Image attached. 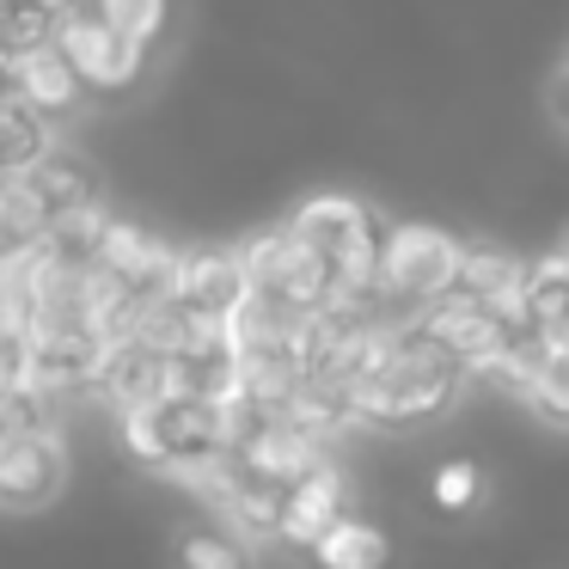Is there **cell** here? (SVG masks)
Here are the masks:
<instances>
[{
    "label": "cell",
    "instance_id": "6da1fadb",
    "mask_svg": "<svg viewBox=\"0 0 569 569\" xmlns=\"http://www.w3.org/2000/svg\"><path fill=\"white\" fill-rule=\"evenodd\" d=\"M466 386V361H453L410 312L405 325H386L380 343H373V361L356 386H349V405H356V422H373V429H410V422L441 417L447 405Z\"/></svg>",
    "mask_w": 569,
    "mask_h": 569
},
{
    "label": "cell",
    "instance_id": "7a4b0ae2",
    "mask_svg": "<svg viewBox=\"0 0 569 569\" xmlns=\"http://www.w3.org/2000/svg\"><path fill=\"white\" fill-rule=\"evenodd\" d=\"M123 435H129V453L153 471H197L209 466L214 453H227V429H221V405L209 398H178L160 392L148 405L123 410Z\"/></svg>",
    "mask_w": 569,
    "mask_h": 569
},
{
    "label": "cell",
    "instance_id": "3957f363",
    "mask_svg": "<svg viewBox=\"0 0 569 569\" xmlns=\"http://www.w3.org/2000/svg\"><path fill=\"white\" fill-rule=\"evenodd\" d=\"M239 270H246L251 300H263V307H282V312H319L325 300L343 295L337 270H331L325 258H312V251L300 246L295 233H288V227L251 239V246L239 251Z\"/></svg>",
    "mask_w": 569,
    "mask_h": 569
},
{
    "label": "cell",
    "instance_id": "277c9868",
    "mask_svg": "<svg viewBox=\"0 0 569 569\" xmlns=\"http://www.w3.org/2000/svg\"><path fill=\"white\" fill-rule=\"evenodd\" d=\"M288 233L325 258L337 270V282L356 288V282H373V258H380V221H373L368 202L356 197H312L307 209L288 221Z\"/></svg>",
    "mask_w": 569,
    "mask_h": 569
},
{
    "label": "cell",
    "instance_id": "5b68a950",
    "mask_svg": "<svg viewBox=\"0 0 569 569\" xmlns=\"http://www.w3.org/2000/svg\"><path fill=\"white\" fill-rule=\"evenodd\" d=\"M50 43L68 56L80 87H92V92H129L141 80V43L111 31V19L99 13V0H68L62 13H56Z\"/></svg>",
    "mask_w": 569,
    "mask_h": 569
},
{
    "label": "cell",
    "instance_id": "8992f818",
    "mask_svg": "<svg viewBox=\"0 0 569 569\" xmlns=\"http://www.w3.org/2000/svg\"><path fill=\"white\" fill-rule=\"evenodd\" d=\"M466 246L447 239L441 227H392L380 233V258H373V282L392 307H422L429 295H441L453 282Z\"/></svg>",
    "mask_w": 569,
    "mask_h": 569
},
{
    "label": "cell",
    "instance_id": "52a82bcc",
    "mask_svg": "<svg viewBox=\"0 0 569 569\" xmlns=\"http://www.w3.org/2000/svg\"><path fill=\"white\" fill-rule=\"evenodd\" d=\"M62 441L56 429H7L0 435V508H43L62 490Z\"/></svg>",
    "mask_w": 569,
    "mask_h": 569
},
{
    "label": "cell",
    "instance_id": "ba28073f",
    "mask_svg": "<svg viewBox=\"0 0 569 569\" xmlns=\"http://www.w3.org/2000/svg\"><path fill=\"white\" fill-rule=\"evenodd\" d=\"M246 270H239V258H227V251H190V258L172 263V282H166V300L184 312H197V319H214L227 325L239 312V300H246Z\"/></svg>",
    "mask_w": 569,
    "mask_h": 569
},
{
    "label": "cell",
    "instance_id": "9c48e42d",
    "mask_svg": "<svg viewBox=\"0 0 569 569\" xmlns=\"http://www.w3.org/2000/svg\"><path fill=\"white\" fill-rule=\"evenodd\" d=\"M337 515H343V471L325 459V466L307 471V478L282 483V502H276V539L312 545Z\"/></svg>",
    "mask_w": 569,
    "mask_h": 569
},
{
    "label": "cell",
    "instance_id": "30bf717a",
    "mask_svg": "<svg viewBox=\"0 0 569 569\" xmlns=\"http://www.w3.org/2000/svg\"><path fill=\"white\" fill-rule=\"evenodd\" d=\"M13 184L43 209V221H56V214H68V209H80V202L99 197V178H92V166L80 160V153H62V148H43L38 160H31L26 172L13 178Z\"/></svg>",
    "mask_w": 569,
    "mask_h": 569
},
{
    "label": "cell",
    "instance_id": "8fae6325",
    "mask_svg": "<svg viewBox=\"0 0 569 569\" xmlns=\"http://www.w3.org/2000/svg\"><path fill=\"white\" fill-rule=\"evenodd\" d=\"M13 92H19V104L38 111V117H68L87 87H80V74L68 68V56L56 50V43H43V50L13 56Z\"/></svg>",
    "mask_w": 569,
    "mask_h": 569
},
{
    "label": "cell",
    "instance_id": "7c38bea8",
    "mask_svg": "<svg viewBox=\"0 0 569 569\" xmlns=\"http://www.w3.org/2000/svg\"><path fill=\"white\" fill-rule=\"evenodd\" d=\"M233 343H197V349H166V392L178 398H209V405H221V398H233Z\"/></svg>",
    "mask_w": 569,
    "mask_h": 569
},
{
    "label": "cell",
    "instance_id": "4fadbf2b",
    "mask_svg": "<svg viewBox=\"0 0 569 569\" xmlns=\"http://www.w3.org/2000/svg\"><path fill=\"white\" fill-rule=\"evenodd\" d=\"M515 319L527 325V331H539V337H557L569 325V263H563V251L520 270Z\"/></svg>",
    "mask_w": 569,
    "mask_h": 569
},
{
    "label": "cell",
    "instance_id": "5bb4252c",
    "mask_svg": "<svg viewBox=\"0 0 569 569\" xmlns=\"http://www.w3.org/2000/svg\"><path fill=\"white\" fill-rule=\"evenodd\" d=\"M104 227H111V214H104V209H99V197H92V202H80V209L56 214V221L43 227L38 251L56 263V270H92V263H99V239H104Z\"/></svg>",
    "mask_w": 569,
    "mask_h": 569
},
{
    "label": "cell",
    "instance_id": "9a60e30c",
    "mask_svg": "<svg viewBox=\"0 0 569 569\" xmlns=\"http://www.w3.org/2000/svg\"><path fill=\"white\" fill-rule=\"evenodd\" d=\"M307 551H312V563H319V569H386V563H392L386 532L373 527V520H349V515H337L331 527L307 545Z\"/></svg>",
    "mask_w": 569,
    "mask_h": 569
},
{
    "label": "cell",
    "instance_id": "2e32d148",
    "mask_svg": "<svg viewBox=\"0 0 569 569\" xmlns=\"http://www.w3.org/2000/svg\"><path fill=\"white\" fill-rule=\"evenodd\" d=\"M50 148V136H43V117L26 111V104H0V178H19L38 153Z\"/></svg>",
    "mask_w": 569,
    "mask_h": 569
},
{
    "label": "cell",
    "instance_id": "e0dca14e",
    "mask_svg": "<svg viewBox=\"0 0 569 569\" xmlns=\"http://www.w3.org/2000/svg\"><path fill=\"white\" fill-rule=\"evenodd\" d=\"M520 398H527L551 429H569V349H557V343L545 349L539 368H532V380L520 386Z\"/></svg>",
    "mask_w": 569,
    "mask_h": 569
},
{
    "label": "cell",
    "instance_id": "ac0fdd59",
    "mask_svg": "<svg viewBox=\"0 0 569 569\" xmlns=\"http://www.w3.org/2000/svg\"><path fill=\"white\" fill-rule=\"evenodd\" d=\"M50 38H56V7H43V0H7L0 7V50L7 56L43 50Z\"/></svg>",
    "mask_w": 569,
    "mask_h": 569
},
{
    "label": "cell",
    "instance_id": "d6986e66",
    "mask_svg": "<svg viewBox=\"0 0 569 569\" xmlns=\"http://www.w3.org/2000/svg\"><path fill=\"white\" fill-rule=\"evenodd\" d=\"M178 569H251V551L239 545V532L197 527L178 539Z\"/></svg>",
    "mask_w": 569,
    "mask_h": 569
},
{
    "label": "cell",
    "instance_id": "ffe728a7",
    "mask_svg": "<svg viewBox=\"0 0 569 569\" xmlns=\"http://www.w3.org/2000/svg\"><path fill=\"white\" fill-rule=\"evenodd\" d=\"M99 13L111 19V31H123L129 43H141V50H148V43L166 31L172 7H166V0H99Z\"/></svg>",
    "mask_w": 569,
    "mask_h": 569
},
{
    "label": "cell",
    "instance_id": "44dd1931",
    "mask_svg": "<svg viewBox=\"0 0 569 569\" xmlns=\"http://www.w3.org/2000/svg\"><path fill=\"white\" fill-rule=\"evenodd\" d=\"M478 490H483V478H478L471 459H447V466L435 471V502H441L447 515H466V508L478 502Z\"/></svg>",
    "mask_w": 569,
    "mask_h": 569
},
{
    "label": "cell",
    "instance_id": "7402d4cb",
    "mask_svg": "<svg viewBox=\"0 0 569 569\" xmlns=\"http://www.w3.org/2000/svg\"><path fill=\"white\" fill-rule=\"evenodd\" d=\"M0 392H7V368H0Z\"/></svg>",
    "mask_w": 569,
    "mask_h": 569
},
{
    "label": "cell",
    "instance_id": "603a6c76",
    "mask_svg": "<svg viewBox=\"0 0 569 569\" xmlns=\"http://www.w3.org/2000/svg\"><path fill=\"white\" fill-rule=\"evenodd\" d=\"M0 435H7V417H0Z\"/></svg>",
    "mask_w": 569,
    "mask_h": 569
},
{
    "label": "cell",
    "instance_id": "cb8c5ba5",
    "mask_svg": "<svg viewBox=\"0 0 569 569\" xmlns=\"http://www.w3.org/2000/svg\"><path fill=\"white\" fill-rule=\"evenodd\" d=\"M563 263H569V246H563Z\"/></svg>",
    "mask_w": 569,
    "mask_h": 569
}]
</instances>
